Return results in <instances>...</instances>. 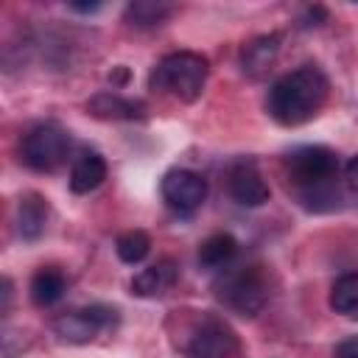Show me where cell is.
Returning <instances> with one entry per match:
<instances>
[{"label": "cell", "instance_id": "cell-10", "mask_svg": "<svg viewBox=\"0 0 358 358\" xmlns=\"http://www.w3.org/2000/svg\"><path fill=\"white\" fill-rule=\"evenodd\" d=\"M176 277H179L176 263H173L171 257H162V260L145 266L140 274H134V280H131V294H134V296H145V299L162 296V294H168V291L176 285Z\"/></svg>", "mask_w": 358, "mask_h": 358}, {"label": "cell", "instance_id": "cell-5", "mask_svg": "<svg viewBox=\"0 0 358 358\" xmlns=\"http://www.w3.org/2000/svg\"><path fill=\"white\" fill-rule=\"evenodd\" d=\"M285 171L291 185L299 190H310L327 182H336L338 157L327 145H299L285 157Z\"/></svg>", "mask_w": 358, "mask_h": 358}, {"label": "cell", "instance_id": "cell-11", "mask_svg": "<svg viewBox=\"0 0 358 358\" xmlns=\"http://www.w3.org/2000/svg\"><path fill=\"white\" fill-rule=\"evenodd\" d=\"M87 109L101 120H140L145 115V106L140 101L123 98L117 92H98L87 103Z\"/></svg>", "mask_w": 358, "mask_h": 358}, {"label": "cell", "instance_id": "cell-7", "mask_svg": "<svg viewBox=\"0 0 358 358\" xmlns=\"http://www.w3.org/2000/svg\"><path fill=\"white\" fill-rule=\"evenodd\" d=\"M117 322V310L109 305H87L53 319V333L67 344H90L98 333Z\"/></svg>", "mask_w": 358, "mask_h": 358}, {"label": "cell", "instance_id": "cell-15", "mask_svg": "<svg viewBox=\"0 0 358 358\" xmlns=\"http://www.w3.org/2000/svg\"><path fill=\"white\" fill-rule=\"evenodd\" d=\"M277 53H280V34H263L243 48L241 64L249 76H260L263 70H268V64L277 59Z\"/></svg>", "mask_w": 358, "mask_h": 358}, {"label": "cell", "instance_id": "cell-24", "mask_svg": "<svg viewBox=\"0 0 358 358\" xmlns=\"http://www.w3.org/2000/svg\"><path fill=\"white\" fill-rule=\"evenodd\" d=\"M8 299H11V280H3V310H8Z\"/></svg>", "mask_w": 358, "mask_h": 358}, {"label": "cell", "instance_id": "cell-9", "mask_svg": "<svg viewBox=\"0 0 358 358\" xmlns=\"http://www.w3.org/2000/svg\"><path fill=\"white\" fill-rule=\"evenodd\" d=\"M227 187H229L232 201L241 204V207H260L271 196V190H268L266 179L260 176V171L255 168V162H238V165H232L229 179H227Z\"/></svg>", "mask_w": 358, "mask_h": 358}, {"label": "cell", "instance_id": "cell-4", "mask_svg": "<svg viewBox=\"0 0 358 358\" xmlns=\"http://www.w3.org/2000/svg\"><path fill=\"white\" fill-rule=\"evenodd\" d=\"M182 352L187 358H238L241 344L235 330L215 313H199L182 336Z\"/></svg>", "mask_w": 358, "mask_h": 358}, {"label": "cell", "instance_id": "cell-20", "mask_svg": "<svg viewBox=\"0 0 358 358\" xmlns=\"http://www.w3.org/2000/svg\"><path fill=\"white\" fill-rule=\"evenodd\" d=\"M322 20H327V11L322 6H310L299 17V28H316V25H322Z\"/></svg>", "mask_w": 358, "mask_h": 358}, {"label": "cell", "instance_id": "cell-16", "mask_svg": "<svg viewBox=\"0 0 358 358\" xmlns=\"http://www.w3.org/2000/svg\"><path fill=\"white\" fill-rule=\"evenodd\" d=\"M67 291V280L59 268L53 266H42L34 277H31V299L39 305V308H50L56 305Z\"/></svg>", "mask_w": 358, "mask_h": 358}, {"label": "cell", "instance_id": "cell-23", "mask_svg": "<svg viewBox=\"0 0 358 358\" xmlns=\"http://www.w3.org/2000/svg\"><path fill=\"white\" fill-rule=\"evenodd\" d=\"M70 8L73 11H81V14H92V11L101 8V3H70Z\"/></svg>", "mask_w": 358, "mask_h": 358}, {"label": "cell", "instance_id": "cell-19", "mask_svg": "<svg viewBox=\"0 0 358 358\" xmlns=\"http://www.w3.org/2000/svg\"><path fill=\"white\" fill-rule=\"evenodd\" d=\"M115 252L123 263H143L151 252V238L143 232V229H129L123 232L117 241H115Z\"/></svg>", "mask_w": 358, "mask_h": 358}, {"label": "cell", "instance_id": "cell-2", "mask_svg": "<svg viewBox=\"0 0 358 358\" xmlns=\"http://www.w3.org/2000/svg\"><path fill=\"white\" fill-rule=\"evenodd\" d=\"M213 294L227 310L238 316H257L268 302V280L257 266H227L218 271Z\"/></svg>", "mask_w": 358, "mask_h": 358}, {"label": "cell", "instance_id": "cell-17", "mask_svg": "<svg viewBox=\"0 0 358 358\" xmlns=\"http://www.w3.org/2000/svg\"><path fill=\"white\" fill-rule=\"evenodd\" d=\"M330 308L347 319H358V271L341 274L330 288Z\"/></svg>", "mask_w": 358, "mask_h": 358}, {"label": "cell", "instance_id": "cell-3", "mask_svg": "<svg viewBox=\"0 0 358 358\" xmlns=\"http://www.w3.org/2000/svg\"><path fill=\"white\" fill-rule=\"evenodd\" d=\"M210 76V64L201 53L193 50H176L159 59V64L151 70V90L168 92L185 103H193Z\"/></svg>", "mask_w": 358, "mask_h": 358}, {"label": "cell", "instance_id": "cell-12", "mask_svg": "<svg viewBox=\"0 0 358 358\" xmlns=\"http://www.w3.org/2000/svg\"><path fill=\"white\" fill-rule=\"evenodd\" d=\"M106 179V159L98 151H84L70 168V190L90 193Z\"/></svg>", "mask_w": 358, "mask_h": 358}, {"label": "cell", "instance_id": "cell-22", "mask_svg": "<svg viewBox=\"0 0 358 358\" xmlns=\"http://www.w3.org/2000/svg\"><path fill=\"white\" fill-rule=\"evenodd\" d=\"M336 358H358V336L344 338V341L336 347Z\"/></svg>", "mask_w": 358, "mask_h": 358}, {"label": "cell", "instance_id": "cell-6", "mask_svg": "<svg viewBox=\"0 0 358 358\" xmlns=\"http://www.w3.org/2000/svg\"><path fill=\"white\" fill-rule=\"evenodd\" d=\"M67 151H70V134L56 126V123H42V126H34L22 143H20V157L28 168L39 171V173H50L56 171L64 159H67Z\"/></svg>", "mask_w": 358, "mask_h": 358}, {"label": "cell", "instance_id": "cell-8", "mask_svg": "<svg viewBox=\"0 0 358 358\" xmlns=\"http://www.w3.org/2000/svg\"><path fill=\"white\" fill-rule=\"evenodd\" d=\"M159 193L162 201L176 210V213H193L201 207V201L207 199V182L201 173L187 171V168H173L162 176L159 182Z\"/></svg>", "mask_w": 358, "mask_h": 358}, {"label": "cell", "instance_id": "cell-18", "mask_svg": "<svg viewBox=\"0 0 358 358\" xmlns=\"http://www.w3.org/2000/svg\"><path fill=\"white\" fill-rule=\"evenodd\" d=\"M171 11L173 6L159 3V0H134L126 6V20L134 28H151V25H159Z\"/></svg>", "mask_w": 358, "mask_h": 358}, {"label": "cell", "instance_id": "cell-21", "mask_svg": "<svg viewBox=\"0 0 358 358\" xmlns=\"http://www.w3.org/2000/svg\"><path fill=\"white\" fill-rule=\"evenodd\" d=\"M344 185L352 190V193H358V154L347 162V168H344Z\"/></svg>", "mask_w": 358, "mask_h": 358}, {"label": "cell", "instance_id": "cell-14", "mask_svg": "<svg viewBox=\"0 0 358 358\" xmlns=\"http://www.w3.org/2000/svg\"><path fill=\"white\" fill-rule=\"evenodd\" d=\"M48 224V204L36 193H25L17 207V232L22 241H36Z\"/></svg>", "mask_w": 358, "mask_h": 358}, {"label": "cell", "instance_id": "cell-13", "mask_svg": "<svg viewBox=\"0 0 358 358\" xmlns=\"http://www.w3.org/2000/svg\"><path fill=\"white\" fill-rule=\"evenodd\" d=\"M238 255V241L229 232H213L199 246V266L207 271H224Z\"/></svg>", "mask_w": 358, "mask_h": 358}, {"label": "cell", "instance_id": "cell-1", "mask_svg": "<svg viewBox=\"0 0 358 358\" xmlns=\"http://www.w3.org/2000/svg\"><path fill=\"white\" fill-rule=\"evenodd\" d=\"M327 76L316 64H302L271 84L266 109L280 126H302L319 115L327 101Z\"/></svg>", "mask_w": 358, "mask_h": 358}]
</instances>
